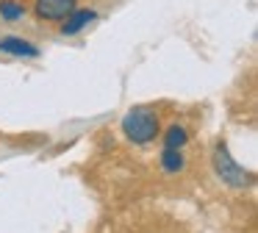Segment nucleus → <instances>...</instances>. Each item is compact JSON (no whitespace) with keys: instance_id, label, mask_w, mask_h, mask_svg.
<instances>
[{"instance_id":"f257e3e1","label":"nucleus","mask_w":258,"mask_h":233,"mask_svg":"<svg viewBox=\"0 0 258 233\" xmlns=\"http://www.w3.org/2000/svg\"><path fill=\"white\" fill-rule=\"evenodd\" d=\"M122 131L134 144H150L156 142L158 131H161V122H158V114L153 108L136 105L122 116Z\"/></svg>"},{"instance_id":"0eeeda50","label":"nucleus","mask_w":258,"mask_h":233,"mask_svg":"<svg viewBox=\"0 0 258 233\" xmlns=\"http://www.w3.org/2000/svg\"><path fill=\"white\" fill-rule=\"evenodd\" d=\"M183 153H180V150H167L164 147L161 150V169L167 172V175H175V172H180L183 169Z\"/></svg>"},{"instance_id":"423d86ee","label":"nucleus","mask_w":258,"mask_h":233,"mask_svg":"<svg viewBox=\"0 0 258 233\" xmlns=\"http://www.w3.org/2000/svg\"><path fill=\"white\" fill-rule=\"evenodd\" d=\"M186 142H189V131H186L180 122L169 125V131L164 133V147H167V150H180Z\"/></svg>"},{"instance_id":"7ed1b4c3","label":"nucleus","mask_w":258,"mask_h":233,"mask_svg":"<svg viewBox=\"0 0 258 233\" xmlns=\"http://www.w3.org/2000/svg\"><path fill=\"white\" fill-rule=\"evenodd\" d=\"M75 3L78 0H36L34 11L45 22H64L70 17V11L75 9Z\"/></svg>"},{"instance_id":"39448f33","label":"nucleus","mask_w":258,"mask_h":233,"mask_svg":"<svg viewBox=\"0 0 258 233\" xmlns=\"http://www.w3.org/2000/svg\"><path fill=\"white\" fill-rule=\"evenodd\" d=\"M92 20H95V9H73L70 17L64 20V25H61V33L64 36H73V33L84 31Z\"/></svg>"},{"instance_id":"f03ea898","label":"nucleus","mask_w":258,"mask_h":233,"mask_svg":"<svg viewBox=\"0 0 258 233\" xmlns=\"http://www.w3.org/2000/svg\"><path fill=\"white\" fill-rule=\"evenodd\" d=\"M211 164H214V172L219 175V181L230 189H247L252 183V172L244 169L239 161H233V155L228 153L222 142L214 147V155H211Z\"/></svg>"},{"instance_id":"6e6552de","label":"nucleus","mask_w":258,"mask_h":233,"mask_svg":"<svg viewBox=\"0 0 258 233\" xmlns=\"http://www.w3.org/2000/svg\"><path fill=\"white\" fill-rule=\"evenodd\" d=\"M25 17V6L17 0H0V20L6 22H17Z\"/></svg>"},{"instance_id":"20e7f679","label":"nucleus","mask_w":258,"mask_h":233,"mask_svg":"<svg viewBox=\"0 0 258 233\" xmlns=\"http://www.w3.org/2000/svg\"><path fill=\"white\" fill-rule=\"evenodd\" d=\"M0 53L3 55H17V59H36L39 55V47L20 36H3L0 39Z\"/></svg>"}]
</instances>
